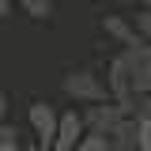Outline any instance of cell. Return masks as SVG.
<instances>
[{
	"instance_id": "6da1fadb",
	"label": "cell",
	"mask_w": 151,
	"mask_h": 151,
	"mask_svg": "<svg viewBox=\"0 0 151 151\" xmlns=\"http://www.w3.org/2000/svg\"><path fill=\"white\" fill-rule=\"evenodd\" d=\"M60 91L72 98L76 106H94V102H110L113 91L110 83H102V76H94L91 68H76L60 79Z\"/></svg>"
},
{
	"instance_id": "7a4b0ae2",
	"label": "cell",
	"mask_w": 151,
	"mask_h": 151,
	"mask_svg": "<svg viewBox=\"0 0 151 151\" xmlns=\"http://www.w3.org/2000/svg\"><path fill=\"white\" fill-rule=\"evenodd\" d=\"M27 125H30V136H34L38 147L53 151L57 144V129H60V110L57 106H49V102H30V110H27Z\"/></svg>"
},
{
	"instance_id": "3957f363",
	"label": "cell",
	"mask_w": 151,
	"mask_h": 151,
	"mask_svg": "<svg viewBox=\"0 0 151 151\" xmlns=\"http://www.w3.org/2000/svg\"><path fill=\"white\" fill-rule=\"evenodd\" d=\"M83 117H87V129H91V132H106V136H113V132L129 121V113L121 110V102H113V98H110V102L83 106Z\"/></svg>"
},
{
	"instance_id": "277c9868",
	"label": "cell",
	"mask_w": 151,
	"mask_h": 151,
	"mask_svg": "<svg viewBox=\"0 0 151 151\" xmlns=\"http://www.w3.org/2000/svg\"><path fill=\"white\" fill-rule=\"evenodd\" d=\"M87 117L83 110H60V129H57V144L53 151H76L79 147V140L87 136Z\"/></svg>"
},
{
	"instance_id": "5b68a950",
	"label": "cell",
	"mask_w": 151,
	"mask_h": 151,
	"mask_svg": "<svg viewBox=\"0 0 151 151\" xmlns=\"http://www.w3.org/2000/svg\"><path fill=\"white\" fill-rule=\"evenodd\" d=\"M102 30H106V38H113V42H117V45H125V49L147 45V38L140 34V27L129 23L125 15H106V19H102Z\"/></svg>"
},
{
	"instance_id": "8992f818",
	"label": "cell",
	"mask_w": 151,
	"mask_h": 151,
	"mask_svg": "<svg viewBox=\"0 0 151 151\" xmlns=\"http://www.w3.org/2000/svg\"><path fill=\"white\" fill-rule=\"evenodd\" d=\"M15 8L27 19H34V23H45V19L53 15V0H15Z\"/></svg>"
},
{
	"instance_id": "52a82bcc",
	"label": "cell",
	"mask_w": 151,
	"mask_h": 151,
	"mask_svg": "<svg viewBox=\"0 0 151 151\" xmlns=\"http://www.w3.org/2000/svg\"><path fill=\"white\" fill-rule=\"evenodd\" d=\"M76 151H113V136H106V132H87Z\"/></svg>"
},
{
	"instance_id": "ba28073f",
	"label": "cell",
	"mask_w": 151,
	"mask_h": 151,
	"mask_svg": "<svg viewBox=\"0 0 151 151\" xmlns=\"http://www.w3.org/2000/svg\"><path fill=\"white\" fill-rule=\"evenodd\" d=\"M27 144H19V129L15 125H0V151H23Z\"/></svg>"
},
{
	"instance_id": "9c48e42d",
	"label": "cell",
	"mask_w": 151,
	"mask_h": 151,
	"mask_svg": "<svg viewBox=\"0 0 151 151\" xmlns=\"http://www.w3.org/2000/svg\"><path fill=\"white\" fill-rule=\"evenodd\" d=\"M136 147H140V151H151V113L136 121Z\"/></svg>"
},
{
	"instance_id": "30bf717a",
	"label": "cell",
	"mask_w": 151,
	"mask_h": 151,
	"mask_svg": "<svg viewBox=\"0 0 151 151\" xmlns=\"http://www.w3.org/2000/svg\"><path fill=\"white\" fill-rule=\"evenodd\" d=\"M136 27H140V34L151 42V8H140V15H136Z\"/></svg>"
},
{
	"instance_id": "8fae6325",
	"label": "cell",
	"mask_w": 151,
	"mask_h": 151,
	"mask_svg": "<svg viewBox=\"0 0 151 151\" xmlns=\"http://www.w3.org/2000/svg\"><path fill=\"white\" fill-rule=\"evenodd\" d=\"M12 12H15V0H0V19H8Z\"/></svg>"
},
{
	"instance_id": "7c38bea8",
	"label": "cell",
	"mask_w": 151,
	"mask_h": 151,
	"mask_svg": "<svg viewBox=\"0 0 151 151\" xmlns=\"http://www.w3.org/2000/svg\"><path fill=\"white\" fill-rule=\"evenodd\" d=\"M0 125H8V94L0 91Z\"/></svg>"
},
{
	"instance_id": "4fadbf2b",
	"label": "cell",
	"mask_w": 151,
	"mask_h": 151,
	"mask_svg": "<svg viewBox=\"0 0 151 151\" xmlns=\"http://www.w3.org/2000/svg\"><path fill=\"white\" fill-rule=\"evenodd\" d=\"M23 151H45V147H38V144H27V147H23Z\"/></svg>"
},
{
	"instance_id": "5bb4252c",
	"label": "cell",
	"mask_w": 151,
	"mask_h": 151,
	"mask_svg": "<svg viewBox=\"0 0 151 151\" xmlns=\"http://www.w3.org/2000/svg\"><path fill=\"white\" fill-rule=\"evenodd\" d=\"M136 4H140V8H151V0H136Z\"/></svg>"
}]
</instances>
